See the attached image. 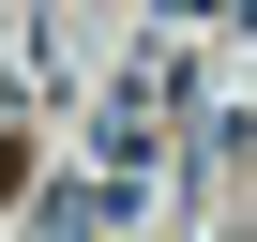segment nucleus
Instances as JSON below:
<instances>
[{"instance_id":"1","label":"nucleus","mask_w":257,"mask_h":242,"mask_svg":"<svg viewBox=\"0 0 257 242\" xmlns=\"http://www.w3.org/2000/svg\"><path fill=\"white\" fill-rule=\"evenodd\" d=\"M167 106H182V76H167V61H137V76L106 91V121H91V137H106V167H152V121H167Z\"/></svg>"}]
</instances>
